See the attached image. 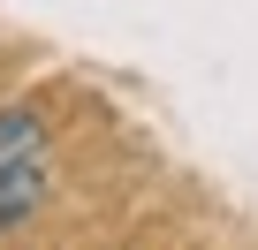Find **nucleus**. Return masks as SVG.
I'll return each instance as SVG.
<instances>
[{"mask_svg":"<svg viewBox=\"0 0 258 250\" xmlns=\"http://www.w3.org/2000/svg\"><path fill=\"white\" fill-rule=\"evenodd\" d=\"M46 159V114L38 106H0V175Z\"/></svg>","mask_w":258,"mask_h":250,"instance_id":"nucleus-1","label":"nucleus"},{"mask_svg":"<svg viewBox=\"0 0 258 250\" xmlns=\"http://www.w3.org/2000/svg\"><path fill=\"white\" fill-rule=\"evenodd\" d=\"M38 205H46V159H31V167H8V175H0V235H16Z\"/></svg>","mask_w":258,"mask_h":250,"instance_id":"nucleus-2","label":"nucleus"}]
</instances>
